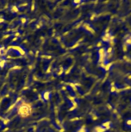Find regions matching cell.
I'll return each instance as SVG.
<instances>
[{"mask_svg":"<svg viewBox=\"0 0 131 132\" xmlns=\"http://www.w3.org/2000/svg\"><path fill=\"white\" fill-rule=\"evenodd\" d=\"M50 93L49 92V91H44L43 93H42V96L43 97V98L45 100H48L49 99L50 97Z\"/></svg>","mask_w":131,"mask_h":132,"instance_id":"6da1fadb","label":"cell"},{"mask_svg":"<svg viewBox=\"0 0 131 132\" xmlns=\"http://www.w3.org/2000/svg\"><path fill=\"white\" fill-rule=\"evenodd\" d=\"M20 21L21 22V23L22 24H25V23L27 22V19L26 18V17L24 16H21L20 18Z\"/></svg>","mask_w":131,"mask_h":132,"instance_id":"7a4b0ae2","label":"cell"}]
</instances>
